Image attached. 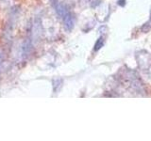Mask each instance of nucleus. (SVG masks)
Wrapping results in <instances>:
<instances>
[{
    "instance_id": "obj_1",
    "label": "nucleus",
    "mask_w": 151,
    "mask_h": 141,
    "mask_svg": "<svg viewBox=\"0 0 151 141\" xmlns=\"http://www.w3.org/2000/svg\"><path fill=\"white\" fill-rule=\"evenodd\" d=\"M63 19V22H64V26H65V27L67 28L68 30H71V29H72V28H73V26H74V22H73V18H72V16H71V14L68 12Z\"/></svg>"
},
{
    "instance_id": "obj_2",
    "label": "nucleus",
    "mask_w": 151,
    "mask_h": 141,
    "mask_svg": "<svg viewBox=\"0 0 151 141\" xmlns=\"http://www.w3.org/2000/svg\"><path fill=\"white\" fill-rule=\"evenodd\" d=\"M103 44H104V41L102 40V38H100V39H98V41H96V45H94V50H99L103 46Z\"/></svg>"
}]
</instances>
